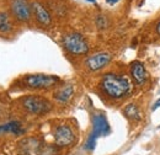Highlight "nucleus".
I'll return each mask as SVG.
<instances>
[{
    "label": "nucleus",
    "mask_w": 160,
    "mask_h": 155,
    "mask_svg": "<svg viewBox=\"0 0 160 155\" xmlns=\"http://www.w3.org/2000/svg\"><path fill=\"white\" fill-rule=\"evenodd\" d=\"M22 105L29 112L36 115L46 113V112H48L52 108V105L50 101L38 96H27L26 98H24Z\"/></svg>",
    "instance_id": "obj_3"
},
{
    "label": "nucleus",
    "mask_w": 160,
    "mask_h": 155,
    "mask_svg": "<svg viewBox=\"0 0 160 155\" xmlns=\"http://www.w3.org/2000/svg\"><path fill=\"white\" fill-rule=\"evenodd\" d=\"M88 1H90V3H96L95 0H88Z\"/></svg>",
    "instance_id": "obj_19"
},
{
    "label": "nucleus",
    "mask_w": 160,
    "mask_h": 155,
    "mask_svg": "<svg viewBox=\"0 0 160 155\" xmlns=\"http://www.w3.org/2000/svg\"><path fill=\"white\" fill-rule=\"evenodd\" d=\"M74 94V89L72 85H65L63 88H60L57 93L54 94V97L57 98L59 102H67L70 100V97Z\"/></svg>",
    "instance_id": "obj_12"
},
{
    "label": "nucleus",
    "mask_w": 160,
    "mask_h": 155,
    "mask_svg": "<svg viewBox=\"0 0 160 155\" xmlns=\"http://www.w3.org/2000/svg\"><path fill=\"white\" fill-rule=\"evenodd\" d=\"M54 140L59 146H67L74 142V133L70 127L68 126H58L54 131Z\"/></svg>",
    "instance_id": "obj_5"
},
{
    "label": "nucleus",
    "mask_w": 160,
    "mask_h": 155,
    "mask_svg": "<svg viewBox=\"0 0 160 155\" xmlns=\"http://www.w3.org/2000/svg\"><path fill=\"white\" fill-rule=\"evenodd\" d=\"M156 32H158V34L160 36V22L158 24V26H156Z\"/></svg>",
    "instance_id": "obj_18"
},
{
    "label": "nucleus",
    "mask_w": 160,
    "mask_h": 155,
    "mask_svg": "<svg viewBox=\"0 0 160 155\" xmlns=\"http://www.w3.org/2000/svg\"><path fill=\"white\" fill-rule=\"evenodd\" d=\"M160 107V98H159V100L154 103V106H153V111H155V110H158Z\"/></svg>",
    "instance_id": "obj_16"
},
{
    "label": "nucleus",
    "mask_w": 160,
    "mask_h": 155,
    "mask_svg": "<svg viewBox=\"0 0 160 155\" xmlns=\"http://www.w3.org/2000/svg\"><path fill=\"white\" fill-rule=\"evenodd\" d=\"M1 133H12V134H22L24 129L21 128V123L17 121H11L5 124H0V134Z\"/></svg>",
    "instance_id": "obj_11"
},
{
    "label": "nucleus",
    "mask_w": 160,
    "mask_h": 155,
    "mask_svg": "<svg viewBox=\"0 0 160 155\" xmlns=\"http://www.w3.org/2000/svg\"><path fill=\"white\" fill-rule=\"evenodd\" d=\"M101 89L112 98H121L126 96L131 90V84L127 78L116 74H106L101 80Z\"/></svg>",
    "instance_id": "obj_1"
},
{
    "label": "nucleus",
    "mask_w": 160,
    "mask_h": 155,
    "mask_svg": "<svg viewBox=\"0 0 160 155\" xmlns=\"http://www.w3.org/2000/svg\"><path fill=\"white\" fill-rule=\"evenodd\" d=\"M31 9H32V11H33L34 17H36V20L38 21L39 24H42V25H44V26L51 25L52 17H51V15H50V12L47 11V9L44 8L42 4L34 1V3L31 4Z\"/></svg>",
    "instance_id": "obj_9"
},
{
    "label": "nucleus",
    "mask_w": 160,
    "mask_h": 155,
    "mask_svg": "<svg viewBox=\"0 0 160 155\" xmlns=\"http://www.w3.org/2000/svg\"><path fill=\"white\" fill-rule=\"evenodd\" d=\"M96 24H97V26H99L100 29H105V27L107 26V21H106V19L103 16H99L96 19Z\"/></svg>",
    "instance_id": "obj_15"
},
{
    "label": "nucleus",
    "mask_w": 160,
    "mask_h": 155,
    "mask_svg": "<svg viewBox=\"0 0 160 155\" xmlns=\"http://www.w3.org/2000/svg\"><path fill=\"white\" fill-rule=\"evenodd\" d=\"M11 29H12V25H11V21H10V17L8 16V14L0 12V32L6 33V32L11 31Z\"/></svg>",
    "instance_id": "obj_13"
},
{
    "label": "nucleus",
    "mask_w": 160,
    "mask_h": 155,
    "mask_svg": "<svg viewBox=\"0 0 160 155\" xmlns=\"http://www.w3.org/2000/svg\"><path fill=\"white\" fill-rule=\"evenodd\" d=\"M25 81L30 88H33V89H48L53 86L55 83H58V78L54 75L36 74V75L27 76Z\"/></svg>",
    "instance_id": "obj_4"
},
{
    "label": "nucleus",
    "mask_w": 160,
    "mask_h": 155,
    "mask_svg": "<svg viewBox=\"0 0 160 155\" xmlns=\"http://www.w3.org/2000/svg\"><path fill=\"white\" fill-rule=\"evenodd\" d=\"M106 1L108 3V4H115V3H117L118 0H106Z\"/></svg>",
    "instance_id": "obj_17"
},
{
    "label": "nucleus",
    "mask_w": 160,
    "mask_h": 155,
    "mask_svg": "<svg viewBox=\"0 0 160 155\" xmlns=\"http://www.w3.org/2000/svg\"><path fill=\"white\" fill-rule=\"evenodd\" d=\"M124 115H126L128 118H132V119H141V112H139L138 107L136 105H128V106L124 108Z\"/></svg>",
    "instance_id": "obj_14"
},
{
    "label": "nucleus",
    "mask_w": 160,
    "mask_h": 155,
    "mask_svg": "<svg viewBox=\"0 0 160 155\" xmlns=\"http://www.w3.org/2000/svg\"><path fill=\"white\" fill-rule=\"evenodd\" d=\"M111 60V55L106 52H100V53H96L91 57H89L86 59V67L90 70H100L103 67H106Z\"/></svg>",
    "instance_id": "obj_8"
},
{
    "label": "nucleus",
    "mask_w": 160,
    "mask_h": 155,
    "mask_svg": "<svg viewBox=\"0 0 160 155\" xmlns=\"http://www.w3.org/2000/svg\"><path fill=\"white\" fill-rule=\"evenodd\" d=\"M131 74L133 76L137 84H143L147 79V73H145V68L141 62H133L131 64Z\"/></svg>",
    "instance_id": "obj_10"
},
{
    "label": "nucleus",
    "mask_w": 160,
    "mask_h": 155,
    "mask_svg": "<svg viewBox=\"0 0 160 155\" xmlns=\"http://www.w3.org/2000/svg\"><path fill=\"white\" fill-rule=\"evenodd\" d=\"M12 14L20 21H29L31 17V5L26 0H12L11 3Z\"/></svg>",
    "instance_id": "obj_6"
},
{
    "label": "nucleus",
    "mask_w": 160,
    "mask_h": 155,
    "mask_svg": "<svg viewBox=\"0 0 160 155\" xmlns=\"http://www.w3.org/2000/svg\"><path fill=\"white\" fill-rule=\"evenodd\" d=\"M63 44L68 52L72 54L81 55L89 52V46L80 33H69L63 38Z\"/></svg>",
    "instance_id": "obj_2"
},
{
    "label": "nucleus",
    "mask_w": 160,
    "mask_h": 155,
    "mask_svg": "<svg viewBox=\"0 0 160 155\" xmlns=\"http://www.w3.org/2000/svg\"><path fill=\"white\" fill-rule=\"evenodd\" d=\"M110 133V126L106 117L103 115H95L93 118V132L90 137L97 139L101 136H106Z\"/></svg>",
    "instance_id": "obj_7"
}]
</instances>
